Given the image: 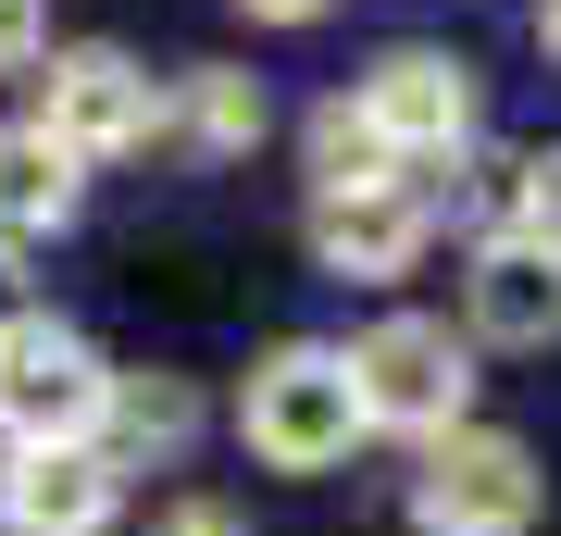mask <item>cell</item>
<instances>
[{"label": "cell", "mask_w": 561, "mask_h": 536, "mask_svg": "<svg viewBox=\"0 0 561 536\" xmlns=\"http://www.w3.org/2000/svg\"><path fill=\"white\" fill-rule=\"evenodd\" d=\"M238 437L250 461H275V475H337V461L362 449V399H350V362L324 338H287L250 362L238 387Z\"/></svg>", "instance_id": "1"}, {"label": "cell", "mask_w": 561, "mask_h": 536, "mask_svg": "<svg viewBox=\"0 0 561 536\" xmlns=\"http://www.w3.org/2000/svg\"><path fill=\"white\" fill-rule=\"evenodd\" d=\"M337 362H350V399H362V437H375V424H400V437H424V449H437L449 424L474 412V350H461L449 324H424V312L362 324Z\"/></svg>", "instance_id": "2"}, {"label": "cell", "mask_w": 561, "mask_h": 536, "mask_svg": "<svg viewBox=\"0 0 561 536\" xmlns=\"http://www.w3.org/2000/svg\"><path fill=\"white\" fill-rule=\"evenodd\" d=\"M101 399H113V362L50 312H13L0 324V437L13 449H88L101 437Z\"/></svg>", "instance_id": "3"}, {"label": "cell", "mask_w": 561, "mask_h": 536, "mask_svg": "<svg viewBox=\"0 0 561 536\" xmlns=\"http://www.w3.org/2000/svg\"><path fill=\"white\" fill-rule=\"evenodd\" d=\"M537 499H549V475H537L524 437H500V424H449V437L424 449V475H412V524L424 536H524Z\"/></svg>", "instance_id": "4"}, {"label": "cell", "mask_w": 561, "mask_h": 536, "mask_svg": "<svg viewBox=\"0 0 561 536\" xmlns=\"http://www.w3.org/2000/svg\"><path fill=\"white\" fill-rule=\"evenodd\" d=\"M38 138L76 162H125V150H150V125H162V88L138 76V62H125L113 38H88V50H50V88H38Z\"/></svg>", "instance_id": "5"}, {"label": "cell", "mask_w": 561, "mask_h": 536, "mask_svg": "<svg viewBox=\"0 0 561 536\" xmlns=\"http://www.w3.org/2000/svg\"><path fill=\"white\" fill-rule=\"evenodd\" d=\"M350 113L375 125L387 162H449L461 138H474V62L461 50H375V76L350 88Z\"/></svg>", "instance_id": "6"}, {"label": "cell", "mask_w": 561, "mask_h": 536, "mask_svg": "<svg viewBox=\"0 0 561 536\" xmlns=\"http://www.w3.org/2000/svg\"><path fill=\"white\" fill-rule=\"evenodd\" d=\"M424 238H437V187H424V175H375V187H324L312 199V262H324V275L387 287Z\"/></svg>", "instance_id": "7"}, {"label": "cell", "mask_w": 561, "mask_h": 536, "mask_svg": "<svg viewBox=\"0 0 561 536\" xmlns=\"http://www.w3.org/2000/svg\"><path fill=\"white\" fill-rule=\"evenodd\" d=\"M125 512V475L101 449H13L0 461V524L13 536H101Z\"/></svg>", "instance_id": "8"}, {"label": "cell", "mask_w": 561, "mask_h": 536, "mask_svg": "<svg viewBox=\"0 0 561 536\" xmlns=\"http://www.w3.org/2000/svg\"><path fill=\"white\" fill-rule=\"evenodd\" d=\"M461 299H474V338H486V350H549V338H561V250L512 225V238L474 250Z\"/></svg>", "instance_id": "9"}, {"label": "cell", "mask_w": 561, "mask_h": 536, "mask_svg": "<svg viewBox=\"0 0 561 536\" xmlns=\"http://www.w3.org/2000/svg\"><path fill=\"white\" fill-rule=\"evenodd\" d=\"M187 437H201V399H187L175 375H113V399H101V437H88V449H101L113 475H125V461H175Z\"/></svg>", "instance_id": "10"}, {"label": "cell", "mask_w": 561, "mask_h": 536, "mask_svg": "<svg viewBox=\"0 0 561 536\" xmlns=\"http://www.w3.org/2000/svg\"><path fill=\"white\" fill-rule=\"evenodd\" d=\"M76 162H62L38 125H0V250L13 238H62V225H76Z\"/></svg>", "instance_id": "11"}, {"label": "cell", "mask_w": 561, "mask_h": 536, "mask_svg": "<svg viewBox=\"0 0 561 536\" xmlns=\"http://www.w3.org/2000/svg\"><path fill=\"white\" fill-rule=\"evenodd\" d=\"M175 125H187L201 150H250V138H262V76H238V62H187Z\"/></svg>", "instance_id": "12"}, {"label": "cell", "mask_w": 561, "mask_h": 536, "mask_svg": "<svg viewBox=\"0 0 561 536\" xmlns=\"http://www.w3.org/2000/svg\"><path fill=\"white\" fill-rule=\"evenodd\" d=\"M375 175H412V162H387L375 125H362L350 100H324V113H312V199L324 187H375Z\"/></svg>", "instance_id": "13"}, {"label": "cell", "mask_w": 561, "mask_h": 536, "mask_svg": "<svg viewBox=\"0 0 561 536\" xmlns=\"http://www.w3.org/2000/svg\"><path fill=\"white\" fill-rule=\"evenodd\" d=\"M524 238H549V250H561V150H549V162H524Z\"/></svg>", "instance_id": "14"}, {"label": "cell", "mask_w": 561, "mask_h": 536, "mask_svg": "<svg viewBox=\"0 0 561 536\" xmlns=\"http://www.w3.org/2000/svg\"><path fill=\"white\" fill-rule=\"evenodd\" d=\"M150 536H250V524L225 512V499H162V512H150Z\"/></svg>", "instance_id": "15"}, {"label": "cell", "mask_w": 561, "mask_h": 536, "mask_svg": "<svg viewBox=\"0 0 561 536\" xmlns=\"http://www.w3.org/2000/svg\"><path fill=\"white\" fill-rule=\"evenodd\" d=\"M38 38H50L38 0H0V76H25V62H38Z\"/></svg>", "instance_id": "16"}, {"label": "cell", "mask_w": 561, "mask_h": 536, "mask_svg": "<svg viewBox=\"0 0 561 536\" xmlns=\"http://www.w3.org/2000/svg\"><path fill=\"white\" fill-rule=\"evenodd\" d=\"M238 13H250V25H324L337 0H238Z\"/></svg>", "instance_id": "17"}, {"label": "cell", "mask_w": 561, "mask_h": 536, "mask_svg": "<svg viewBox=\"0 0 561 536\" xmlns=\"http://www.w3.org/2000/svg\"><path fill=\"white\" fill-rule=\"evenodd\" d=\"M537 38H549V62H561V0H537Z\"/></svg>", "instance_id": "18"}, {"label": "cell", "mask_w": 561, "mask_h": 536, "mask_svg": "<svg viewBox=\"0 0 561 536\" xmlns=\"http://www.w3.org/2000/svg\"><path fill=\"white\" fill-rule=\"evenodd\" d=\"M13 312H25V299H13V262H0V324H13Z\"/></svg>", "instance_id": "19"}]
</instances>
